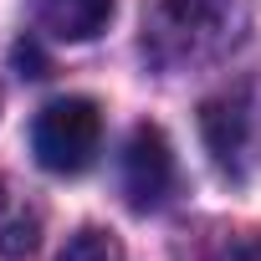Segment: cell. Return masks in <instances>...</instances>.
I'll return each mask as SVG.
<instances>
[{"mask_svg": "<svg viewBox=\"0 0 261 261\" xmlns=\"http://www.w3.org/2000/svg\"><path fill=\"white\" fill-rule=\"evenodd\" d=\"M246 0H164L144 41L159 67H190L225 57L246 36Z\"/></svg>", "mask_w": 261, "mask_h": 261, "instance_id": "cell-1", "label": "cell"}, {"mask_svg": "<svg viewBox=\"0 0 261 261\" xmlns=\"http://www.w3.org/2000/svg\"><path fill=\"white\" fill-rule=\"evenodd\" d=\"M102 144V113L92 97H57L31 123V154L51 174H82Z\"/></svg>", "mask_w": 261, "mask_h": 261, "instance_id": "cell-2", "label": "cell"}, {"mask_svg": "<svg viewBox=\"0 0 261 261\" xmlns=\"http://www.w3.org/2000/svg\"><path fill=\"white\" fill-rule=\"evenodd\" d=\"M174 190V149L154 123H139L123 144V195L134 210H159Z\"/></svg>", "mask_w": 261, "mask_h": 261, "instance_id": "cell-3", "label": "cell"}, {"mask_svg": "<svg viewBox=\"0 0 261 261\" xmlns=\"http://www.w3.org/2000/svg\"><path fill=\"white\" fill-rule=\"evenodd\" d=\"M251 123H256V118H251V92H246V87L220 92L215 102H205L200 128H205V144H210V154H215L220 169L241 174L246 149H251Z\"/></svg>", "mask_w": 261, "mask_h": 261, "instance_id": "cell-4", "label": "cell"}, {"mask_svg": "<svg viewBox=\"0 0 261 261\" xmlns=\"http://www.w3.org/2000/svg\"><path fill=\"white\" fill-rule=\"evenodd\" d=\"M31 16L57 41H92L113 21V0H31Z\"/></svg>", "mask_w": 261, "mask_h": 261, "instance_id": "cell-5", "label": "cell"}, {"mask_svg": "<svg viewBox=\"0 0 261 261\" xmlns=\"http://www.w3.org/2000/svg\"><path fill=\"white\" fill-rule=\"evenodd\" d=\"M57 261H128V256H123V241H118L113 230H102V225H82V230L62 246Z\"/></svg>", "mask_w": 261, "mask_h": 261, "instance_id": "cell-6", "label": "cell"}, {"mask_svg": "<svg viewBox=\"0 0 261 261\" xmlns=\"http://www.w3.org/2000/svg\"><path fill=\"white\" fill-rule=\"evenodd\" d=\"M230 261H261V241H256V246H241Z\"/></svg>", "mask_w": 261, "mask_h": 261, "instance_id": "cell-7", "label": "cell"}]
</instances>
